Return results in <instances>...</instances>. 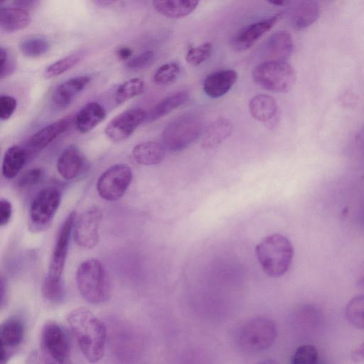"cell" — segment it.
I'll return each instance as SVG.
<instances>
[{"instance_id": "cell-23", "label": "cell", "mask_w": 364, "mask_h": 364, "mask_svg": "<svg viewBox=\"0 0 364 364\" xmlns=\"http://www.w3.org/2000/svg\"><path fill=\"white\" fill-rule=\"evenodd\" d=\"M105 117V109L100 104L96 102L87 103L76 116V128L82 134L87 133L101 123Z\"/></svg>"}, {"instance_id": "cell-14", "label": "cell", "mask_w": 364, "mask_h": 364, "mask_svg": "<svg viewBox=\"0 0 364 364\" xmlns=\"http://www.w3.org/2000/svg\"><path fill=\"white\" fill-rule=\"evenodd\" d=\"M294 50V42L287 31H278L265 41L262 56L265 61H287Z\"/></svg>"}, {"instance_id": "cell-34", "label": "cell", "mask_w": 364, "mask_h": 364, "mask_svg": "<svg viewBox=\"0 0 364 364\" xmlns=\"http://www.w3.org/2000/svg\"><path fill=\"white\" fill-rule=\"evenodd\" d=\"M44 297L53 303H59L63 300L64 289L61 280H56L46 277L42 286Z\"/></svg>"}, {"instance_id": "cell-8", "label": "cell", "mask_w": 364, "mask_h": 364, "mask_svg": "<svg viewBox=\"0 0 364 364\" xmlns=\"http://www.w3.org/2000/svg\"><path fill=\"white\" fill-rule=\"evenodd\" d=\"M132 178L129 166L124 164L113 165L99 177L96 186L97 193L106 200H117L126 192Z\"/></svg>"}, {"instance_id": "cell-10", "label": "cell", "mask_w": 364, "mask_h": 364, "mask_svg": "<svg viewBox=\"0 0 364 364\" xmlns=\"http://www.w3.org/2000/svg\"><path fill=\"white\" fill-rule=\"evenodd\" d=\"M75 212H71L59 229L47 275L50 279L61 280L67 258L70 237L75 221Z\"/></svg>"}, {"instance_id": "cell-32", "label": "cell", "mask_w": 364, "mask_h": 364, "mask_svg": "<svg viewBox=\"0 0 364 364\" xmlns=\"http://www.w3.org/2000/svg\"><path fill=\"white\" fill-rule=\"evenodd\" d=\"M83 58L82 53H76L64 57L48 65L43 75L46 78L58 77L75 66Z\"/></svg>"}, {"instance_id": "cell-31", "label": "cell", "mask_w": 364, "mask_h": 364, "mask_svg": "<svg viewBox=\"0 0 364 364\" xmlns=\"http://www.w3.org/2000/svg\"><path fill=\"white\" fill-rule=\"evenodd\" d=\"M345 316L352 326L364 329V294L357 295L348 301Z\"/></svg>"}, {"instance_id": "cell-33", "label": "cell", "mask_w": 364, "mask_h": 364, "mask_svg": "<svg viewBox=\"0 0 364 364\" xmlns=\"http://www.w3.org/2000/svg\"><path fill=\"white\" fill-rule=\"evenodd\" d=\"M180 73L181 67L177 63H167L156 70L153 79L157 85H168L174 82Z\"/></svg>"}, {"instance_id": "cell-27", "label": "cell", "mask_w": 364, "mask_h": 364, "mask_svg": "<svg viewBox=\"0 0 364 364\" xmlns=\"http://www.w3.org/2000/svg\"><path fill=\"white\" fill-rule=\"evenodd\" d=\"M189 93L185 90L177 91L158 102L147 114L146 120L152 122L166 116L186 103Z\"/></svg>"}, {"instance_id": "cell-21", "label": "cell", "mask_w": 364, "mask_h": 364, "mask_svg": "<svg viewBox=\"0 0 364 364\" xmlns=\"http://www.w3.org/2000/svg\"><path fill=\"white\" fill-rule=\"evenodd\" d=\"M321 12L320 5L316 1H301L291 10L289 22L296 30H302L317 21Z\"/></svg>"}, {"instance_id": "cell-18", "label": "cell", "mask_w": 364, "mask_h": 364, "mask_svg": "<svg viewBox=\"0 0 364 364\" xmlns=\"http://www.w3.org/2000/svg\"><path fill=\"white\" fill-rule=\"evenodd\" d=\"M71 120V117L60 119L36 132L28 140L29 149L39 151L46 148L70 127Z\"/></svg>"}, {"instance_id": "cell-36", "label": "cell", "mask_w": 364, "mask_h": 364, "mask_svg": "<svg viewBox=\"0 0 364 364\" xmlns=\"http://www.w3.org/2000/svg\"><path fill=\"white\" fill-rule=\"evenodd\" d=\"M212 52L213 45L207 42L189 49L186 53V60L190 65L198 66L207 60Z\"/></svg>"}, {"instance_id": "cell-43", "label": "cell", "mask_w": 364, "mask_h": 364, "mask_svg": "<svg viewBox=\"0 0 364 364\" xmlns=\"http://www.w3.org/2000/svg\"><path fill=\"white\" fill-rule=\"evenodd\" d=\"M132 53V50L128 46H122L117 50V56L122 60H129Z\"/></svg>"}, {"instance_id": "cell-2", "label": "cell", "mask_w": 364, "mask_h": 364, "mask_svg": "<svg viewBox=\"0 0 364 364\" xmlns=\"http://www.w3.org/2000/svg\"><path fill=\"white\" fill-rule=\"evenodd\" d=\"M259 263L272 277H279L289 269L294 257V247L284 235L275 233L263 238L255 248Z\"/></svg>"}, {"instance_id": "cell-47", "label": "cell", "mask_w": 364, "mask_h": 364, "mask_svg": "<svg viewBox=\"0 0 364 364\" xmlns=\"http://www.w3.org/2000/svg\"><path fill=\"white\" fill-rule=\"evenodd\" d=\"M255 364H279V363L274 360V359H265L260 361H258L257 363Z\"/></svg>"}, {"instance_id": "cell-9", "label": "cell", "mask_w": 364, "mask_h": 364, "mask_svg": "<svg viewBox=\"0 0 364 364\" xmlns=\"http://www.w3.org/2000/svg\"><path fill=\"white\" fill-rule=\"evenodd\" d=\"M101 220V211L96 207L86 210L77 218L73 226V237L79 247L91 249L97 244Z\"/></svg>"}, {"instance_id": "cell-17", "label": "cell", "mask_w": 364, "mask_h": 364, "mask_svg": "<svg viewBox=\"0 0 364 364\" xmlns=\"http://www.w3.org/2000/svg\"><path fill=\"white\" fill-rule=\"evenodd\" d=\"M237 73L232 69L220 70L208 75L204 80L203 88L211 98L221 97L235 85Z\"/></svg>"}, {"instance_id": "cell-1", "label": "cell", "mask_w": 364, "mask_h": 364, "mask_svg": "<svg viewBox=\"0 0 364 364\" xmlns=\"http://www.w3.org/2000/svg\"><path fill=\"white\" fill-rule=\"evenodd\" d=\"M67 319L85 358L90 363L101 360L107 341V331L102 321L84 308L73 310Z\"/></svg>"}, {"instance_id": "cell-39", "label": "cell", "mask_w": 364, "mask_h": 364, "mask_svg": "<svg viewBox=\"0 0 364 364\" xmlns=\"http://www.w3.org/2000/svg\"><path fill=\"white\" fill-rule=\"evenodd\" d=\"M16 100L10 95H3L0 97V119H9L16 110Z\"/></svg>"}, {"instance_id": "cell-37", "label": "cell", "mask_w": 364, "mask_h": 364, "mask_svg": "<svg viewBox=\"0 0 364 364\" xmlns=\"http://www.w3.org/2000/svg\"><path fill=\"white\" fill-rule=\"evenodd\" d=\"M0 77L4 79L14 72L16 64L10 50L3 46L0 48Z\"/></svg>"}, {"instance_id": "cell-48", "label": "cell", "mask_w": 364, "mask_h": 364, "mask_svg": "<svg viewBox=\"0 0 364 364\" xmlns=\"http://www.w3.org/2000/svg\"><path fill=\"white\" fill-rule=\"evenodd\" d=\"M358 284L360 287L364 289V268L360 272V275L358 281Z\"/></svg>"}, {"instance_id": "cell-26", "label": "cell", "mask_w": 364, "mask_h": 364, "mask_svg": "<svg viewBox=\"0 0 364 364\" xmlns=\"http://www.w3.org/2000/svg\"><path fill=\"white\" fill-rule=\"evenodd\" d=\"M132 154L138 164L151 166L162 161L165 151L164 146L158 142L145 141L136 145L132 149Z\"/></svg>"}, {"instance_id": "cell-6", "label": "cell", "mask_w": 364, "mask_h": 364, "mask_svg": "<svg viewBox=\"0 0 364 364\" xmlns=\"http://www.w3.org/2000/svg\"><path fill=\"white\" fill-rule=\"evenodd\" d=\"M254 82L260 87L275 92H287L296 80L294 67L287 61H264L252 73Z\"/></svg>"}, {"instance_id": "cell-30", "label": "cell", "mask_w": 364, "mask_h": 364, "mask_svg": "<svg viewBox=\"0 0 364 364\" xmlns=\"http://www.w3.org/2000/svg\"><path fill=\"white\" fill-rule=\"evenodd\" d=\"M145 82L139 77L130 78L119 85L114 99L117 104H122L144 92Z\"/></svg>"}, {"instance_id": "cell-29", "label": "cell", "mask_w": 364, "mask_h": 364, "mask_svg": "<svg viewBox=\"0 0 364 364\" xmlns=\"http://www.w3.org/2000/svg\"><path fill=\"white\" fill-rule=\"evenodd\" d=\"M50 46V42L45 36H32L21 41L19 50L24 56L37 58L47 53Z\"/></svg>"}, {"instance_id": "cell-45", "label": "cell", "mask_w": 364, "mask_h": 364, "mask_svg": "<svg viewBox=\"0 0 364 364\" xmlns=\"http://www.w3.org/2000/svg\"><path fill=\"white\" fill-rule=\"evenodd\" d=\"M14 3L16 5L18 6V7L23 8L24 6H31L32 4H35L36 1L29 0H19L16 1Z\"/></svg>"}, {"instance_id": "cell-35", "label": "cell", "mask_w": 364, "mask_h": 364, "mask_svg": "<svg viewBox=\"0 0 364 364\" xmlns=\"http://www.w3.org/2000/svg\"><path fill=\"white\" fill-rule=\"evenodd\" d=\"M291 364H318V353L311 344H304L295 350Z\"/></svg>"}, {"instance_id": "cell-22", "label": "cell", "mask_w": 364, "mask_h": 364, "mask_svg": "<svg viewBox=\"0 0 364 364\" xmlns=\"http://www.w3.org/2000/svg\"><path fill=\"white\" fill-rule=\"evenodd\" d=\"M233 124L230 119L219 117L212 122L204 130L201 146L203 149L217 147L232 133Z\"/></svg>"}, {"instance_id": "cell-41", "label": "cell", "mask_w": 364, "mask_h": 364, "mask_svg": "<svg viewBox=\"0 0 364 364\" xmlns=\"http://www.w3.org/2000/svg\"><path fill=\"white\" fill-rule=\"evenodd\" d=\"M12 215V205L11 203L5 199L1 198L0 200V224L4 226L9 223Z\"/></svg>"}, {"instance_id": "cell-28", "label": "cell", "mask_w": 364, "mask_h": 364, "mask_svg": "<svg viewBox=\"0 0 364 364\" xmlns=\"http://www.w3.org/2000/svg\"><path fill=\"white\" fill-rule=\"evenodd\" d=\"M27 159V152L22 147L14 145L5 152L2 163V174L8 179L14 178L22 169Z\"/></svg>"}, {"instance_id": "cell-7", "label": "cell", "mask_w": 364, "mask_h": 364, "mask_svg": "<svg viewBox=\"0 0 364 364\" xmlns=\"http://www.w3.org/2000/svg\"><path fill=\"white\" fill-rule=\"evenodd\" d=\"M61 200V192L55 187H46L33 198L29 210V227L41 231L50 224Z\"/></svg>"}, {"instance_id": "cell-15", "label": "cell", "mask_w": 364, "mask_h": 364, "mask_svg": "<svg viewBox=\"0 0 364 364\" xmlns=\"http://www.w3.org/2000/svg\"><path fill=\"white\" fill-rule=\"evenodd\" d=\"M24 326L16 317L5 320L1 325V364H5L12 350L18 347L23 341Z\"/></svg>"}, {"instance_id": "cell-42", "label": "cell", "mask_w": 364, "mask_h": 364, "mask_svg": "<svg viewBox=\"0 0 364 364\" xmlns=\"http://www.w3.org/2000/svg\"><path fill=\"white\" fill-rule=\"evenodd\" d=\"M350 360L353 363H359L364 360V341L350 353Z\"/></svg>"}, {"instance_id": "cell-3", "label": "cell", "mask_w": 364, "mask_h": 364, "mask_svg": "<svg viewBox=\"0 0 364 364\" xmlns=\"http://www.w3.org/2000/svg\"><path fill=\"white\" fill-rule=\"evenodd\" d=\"M76 284L82 298L92 304L107 301L111 295V284L103 264L96 259L82 262L76 272Z\"/></svg>"}, {"instance_id": "cell-4", "label": "cell", "mask_w": 364, "mask_h": 364, "mask_svg": "<svg viewBox=\"0 0 364 364\" xmlns=\"http://www.w3.org/2000/svg\"><path fill=\"white\" fill-rule=\"evenodd\" d=\"M277 336L275 323L267 317L257 316L242 323L237 330L235 342L241 350L256 353L269 348Z\"/></svg>"}, {"instance_id": "cell-24", "label": "cell", "mask_w": 364, "mask_h": 364, "mask_svg": "<svg viewBox=\"0 0 364 364\" xmlns=\"http://www.w3.org/2000/svg\"><path fill=\"white\" fill-rule=\"evenodd\" d=\"M31 22L29 12L21 7H1L0 28L7 33H13L27 27Z\"/></svg>"}, {"instance_id": "cell-12", "label": "cell", "mask_w": 364, "mask_h": 364, "mask_svg": "<svg viewBox=\"0 0 364 364\" xmlns=\"http://www.w3.org/2000/svg\"><path fill=\"white\" fill-rule=\"evenodd\" d=\"M41 344L45 352L56 363H67L70 353L69 343L59 324L53 321L44 324L41 331Z\"/></svg>"}, {"instance_id": "cell-44", "label": "cell", "mask_w": 364, "mask_h": 364, "mask_svg": "<svg viewBox=\"0 0 364 364\" xmlns=\"http://www.w3.org/2000/svg\"><path fill=\"white\" fill-rule=\"evenodd\" d=\"M6 285L5 280L4 279V278H1V306H3L4 300H5V296H6Z\"/></svg>"}, {"instance_id": "cell-25", "label": "cell", "mask_w": 364, "mask_h": 364, "mask_svg": "<svg viewBox=\"0 0 364 364\" xmlns=\"http://www.w3.org/2000/svg\"><path fill=\"white\" fill-rule=\"evenodd\" d=\"M197 0H157L152 1L154 8L161 15L170 18H181L188 16L197 7Z\"/></svg>"}, {"instance_id": "cell-19", "label": "cell", "mask_w": 364, "mask_h": 364, "mask_svg": "<svg viewBox=\"0 0 364 364\" xmlns=\"http://www.w3.org/2000/svg\"><path fill=\"white\" fill-rule=\"evenodd\" d=\"M85 159L75 145L68 146L57 161V169L64 178L71 180L77 178L83 171Z\"/></svg>"}, {"instance_id": "cell-5", "label": "cell", "mask_w": 364, "mask_h": 364, "mask_svg": "<svg viewBox=\"0 0 364 364\" xmlns=\"http://www.w3.org/2000/svg\"><path fill=\"white\" fill-rule=\"evenodd\" d=\"M203 129L202 119L198 115H180L164 129L161 134L163 146L171 151H182L198 139Z\"/></svg>"}, {"instance_id": "cell-11", "label": "cell", "mask_w": 364, "mask_h": 364, "mask_svg": "<svg viewBox=\"0 0 364 364\" xmlns=\"http://www.w3.org/2000/svg\"><path fill=\"white\" fill-rule=\"evenodd\" d=\"M147 113L142 109L134 108L119 113L107 124L105 133L114 142L129 138L146 119Z\"/></svg>"}, {"instance_id": "cell-49", "label": "cell", "mask_w": 364, "mask_h": 364, "mask_svg": "<svg viewBox=\"0 0 364 364\" xmlns=\"http://www.w3.org/2000/svg\"><path fill=\"white\" fill-rule=\"evenodd\" d=\"M363 220L364 222V208H363Z\"/></svg>"}, {"instance_id": "cell-16", "label": "cell", "mask_w": 364, "mask_h": 364, "mask_svg": "<svg viewBox=\"0 0 364 364\" xmlns=\"http://www.w3.org/2000/svg\"><path fill=\"white\" fill-rule=\"evenodd\" d=\"M252 117L266 125H275L279 118V107L272 96L259 94L254 96L249 102Z\"/></svg>"}, {"instance_id": "cell-38", "label": "cell", "mask_w": 364, "mask_h": 364, "mask_svg": "<svg viewBox=\"0 0 364 364\" xmlns=\"http://www.w3.org/2000/svg\"><path fill=\"white\" fill-rule=\"evenodd\" d=\"M43 176V171L40 168H33L27 170L18 178L17 185L21 188H28L38 183Z\"/></svg>"}, {"instance_id": "cell-13", "label": "cell", "mask_w": 364, "mask_h": 364, "mask_svg": "<svg viewBox=\"0 0 364 364\" xmlns=\"http://www.w3.org/2000/svg\"><path fill=\"white\" fill-rule=\"evenodd\" d=\"M282 16L283 12H279L244 27L232 37L230 46L236 51H244L249 49L269 31Z\"/></svg>"}, {"instance_id": "cell-40", "label": "cell", "mask_w": 364, "mask_h": 364, "mask_svg": "<svg viewBox=\"0 0 364 364\" xmlns=\"http://www.w3.org/2000/svg\"><path fill=\"white\" fill-rule=\"evenodd\" d=\"M154 57V54L153 51L145 50L128 60L126 63V67L129 69L144 68L152 62Z\"/></svg>"}, {"instance_id": "cell-20", "label": "cell", "mask_w": 364, "mask_h": 364, "mask_svg": "<svg viewBox=\"0 0 364 364\" xmlns=\"http://www.w3.org/2000/svg\"><path fill=\"white\" fill-rule=\"evenodd\" d=\"M90 77L87 75H80L70 78L55 90L52 100L55 106L58 108L67 107L90 82Z\"/></svg>"}, {"instance_id": "cell-46", "label": "cell", "mask_w": 364, "mask_h": 364, "mask_svg": "<svg viewBox=\"0 0 364 364\" xmlns=\"http://www.w3.org/2000/svg\"><path fill=\"white\" fill-rule=\"evenodd\" d=\"M269 4H272L275 6H286L289 4V1H284V0H274V1H269Z\"/></svg>"}]
</instances>
